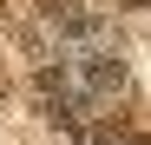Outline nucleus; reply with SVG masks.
I'll return each instance as SVG.
<instances>
[{
  "label": "nucleus",
  "mask_w": 151,
  "mask_h": 145,
  "mask_svg": "<svg viewBox=\"0 0 151 145\" xmlns=\"http://www.w3.org/2000/svg\"><path fill=\"white\" fill-rule=\"evenodd\" d=\"M33 13H40V20H46V27H53V33H59L66 20H72V13H86V0H40Z\"/></svg>",
  "instance_id": "obj_1"
},
{
  "label": "nucleus",
  "mask_w": 151,
  "mask_h": 145,
  "mask_svg": "<svg viewBox=\"0 0 151 145\" xmlns=\"http://www.w3.org/2000/svg\"><path fill=\"white\" fill-rule=\"evenodd\" d=\"M0 112H7V92H0Z\"/></svg>",
  "instance_id": "obj_2"
},
{
  "label": "nucleus",
  "mask_w": 151,
  "mask_h": 145,
  "mask_svg": "<svg viewBox=\"0 0 151 145\" xmlns=\"http://www.w3.org/2000/svg\"><path fill=\"white\" fill-rule=\"evenodd\" d=\"M0 20H7V0H0Z\"/></svg>",
  "instance_id": "obj_3"
}]
</instances>
